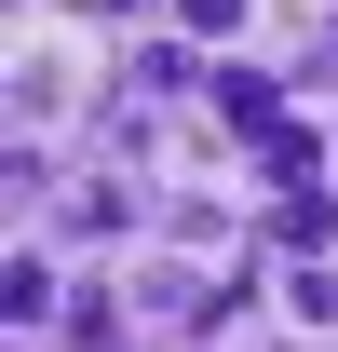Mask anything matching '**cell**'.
Instances as JSON below:
<instances>
[{"label": "cell", "instance_id": "cell-2", "mask_svg": "<svg viewBox=\"0 0 338 352\" xmlns=\"http://www.w3.org/2000/svg\"><path fill=\"white\" fill-rule=\"evenodd\" d=\"M176 28H203V41H244V0H176Z\"/></svg>", "mask_w": 338, "mask_h": 352}, {"label": "cell", "instance_id": "cell-1", "mask_svg": "<svg viewBox=\"0 0 338 352\" xmlns=\"http://www.w3.org/2000/svg\"><path fill=\"white\" fill-rule=\"evenodd\" d=\"M82 82H95V54L68 41V28H41V14H27V28H14V122L54 135L68 109H82Z\"/></svg>", "mask_w": 338, "mask_h": 352}]
</instances>
